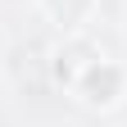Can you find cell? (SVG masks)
<instances>
[{"label":"cell","instance_id":"obj_2","mask_svg":"<svg viewBox=\"0 0 127 127\" xmlns=\"http://www.w3.org/2000/svg\"><path fill=\"white\" fill-rule=\"evenodd\" d=\"M82 5H86V0H50V9H55V14H64V18H73Z\"/></svg>","mask_w":127,"mask_h":127},{"label":"cell","instance_id":"obj_1","mask_svg":"<svg viewBox=\"0 0 127 127\" xmlns=\"http://www.w3.org/2000/svg\"><path fill=\"white\" fill-rule=\"evenodd\" d=\"M114 86H118V73L109 68H91V77H86V100H114Z\"/></svg>","mask_w":127,"mask_h":127}]
</instances>
